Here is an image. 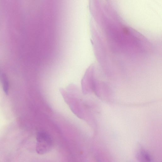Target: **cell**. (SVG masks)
<instances>
[{"mask_svg":"<svg viewBox=\"0 0 162 162\" xmlns=\"http://www.w3.org/2000/svg\"><path fill=\"white\" fill-rule=\"evenodd\" d=\"M37 152L40 154H43L48 151L52 146V140L49 135L45 132H40L37 134Z\"/></svg>","mask_w":162,"mask_h":162,"instance_id":"6da1fadb","label":"cell"},{"mask_svg":"<svg viewBox=\"0 0 162 162\" xmlns=\"http://www.w3.org/2000/svg\"><path fill=\"white\" fill-rule=\"evenodd\" d=\"M137 156L140 162H154L149 155L142 148L139 151Z\"/></svg>","mask_w":162,"mask_h":162,"instance_id":"7a4b0ae2","label":"cell"},{"mask_svg":"<svg viewBox=\"0 0 162 162\" xmlns=\"http://www.w3.org/2000/svg\"><path fill=\"white\" fill-rule=\"evenodd\" d=\"M2 78L3 89L5 93L7 95L8 94L9 87L8 79L5 75H2Z\"/></svg>","mask_w":162,"mask_h":162,"instance_id":"3957f363","label":"cell"},{"mask_svg":"<svg viewBox=\"0 0 162 162\" xmlns=\"http://www.w3.org/2000/svg\"><path fill=\"white\" fill-rule=\"evenodd\" d=\"M103 86H104V85H103ZM104 88H105V87H104ZM104 90H106V89H105V88L104 89Z\"/></svg>","mask_w":162,"mask_h":162,"instance_id":"277c9868","label":"cell"}]
</instances>
